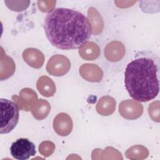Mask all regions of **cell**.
I'll use <instances>...</instances> for the list:
<instances>
[{"label": "cell", "mask_w": 160, "mask_h": 160, "mask_svg": "<svg viewBox=\"0 0 160 160\" xmlns=\"http://www.w3.org/2000/svg\"><path fill=\"white\" fill-rule=\"evenodd\" d=\"M44 29L51 44L62 50L81 48L92 32L91 23L85 15L64 8L54 9L46 16Z\"/></svg>", "instance_id": "6da1fadb"}, {"label": "cell", "mask_w": 160, "mask_h": 160, "mask_svg": "<svg viewBox=\"0 0 160 160\" xmlns=\"http://www.w3.org/2000/svg\"><path fill=\"white\" fill-rule=\"evenodd\" d=\"M159 61L151 52L142 51L129 62L124 72L125 88L138 102L154 99L159 91Z\"/></svg>", "instance_id": "7a4b0ae2"}, {"label": "cell", "mask_w": 160, "mask_h": 160, "mask_svg": "<svg viewBox=\"0 0 160 160\" xmlns=\"http://www.w3.org/2000/svg\"><path fill=\"white\" fill-rule=\"evenodd\" d=\"M1 129L0 133L8 134L12 131L19 121L18 105L11 100L1 98Z\"/></svg>", "instance_id": "3957f363"}, {"label": "cell", "mask_w": 160, "mask_h": 160, "mask_svg": "<svg viewBox=\"0 0 160 160\" xmlns=\"http://www.w3.org/2000/svg\"><path fill=\"white\" fill-rule=\"evenodd\" d=\"M11 155L18 160H26L36 153L34 144L26 138H19L10 147Z\"/></svg>", "instance_id": "277c9868"}, {"label": "cell", "mask_w": 160, "mask_h": 160, "mask_svg": "<svg viewBox=\"0 0 160 160\" xmlns=\"http://www.w3.org/2000/svg\"><path fill=\"white\" fill-rule=\"evenodd\" d=\"M48 62H48L47 71L53 76H62L67 73L69 69L70 62L69 59L59 54L54 56L49 59Z\"/></svg>", "instance_id": "5b68a950"}, {"label": "cell", "mask_w": 160, "mask_h": 160, "mask_svg": "<svg viewBox=\"0 0 160 160\" xmlns=\"http://www.w3.org/2000/svg\"><path fill=\"white\" fill-rule=\"evenodd\" d=\"M53 124H62L54 127V131L61 136L68 135L72 130V122L71 118L66 113H60L54 118Z\"/></svg>", "instance_id": "8992f818"}]
</instances>
